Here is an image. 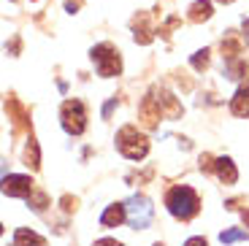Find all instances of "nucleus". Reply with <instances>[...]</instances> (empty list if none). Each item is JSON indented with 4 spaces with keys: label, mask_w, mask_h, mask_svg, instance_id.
<instances>
[{
    "label": "nucleus",
    "mask_w": 249,
    "mask_h": 246,
    "mask_svg": "<svg viewBox=\"0 0 249 246\" xmlns=\"http://www.w3.org/2000/svg\"><path fill=\"white\" fill-rule=\"evenodd\" d=\"M33 192V178L30 176H6L3 178V195L6 197H30Z\"/></svg>",
    "instance_id": "7"
},
{
    "label": "nucleus",
    "mask_w": 249,
    "mask_h": 246,
    "mask_svg": "<svg viewBox=\"0 0 249 246\" xmlns=\"http://www.w3.org/2000/svg\"><path fill=\"white\" fill-rule=\"evenodd\" d=\"M222 52L228 60H236L238 54H241V38L236 35V33H228V35L222 38Z\"/></svg>",
    "instance_id": "16"
},
{
    "label": "nucleus",
    "mask_w": 249,
    "mask_h": 246,
    "mask_svg": "<svg viewBox=\"0 0 249 246\" xmlns=\"http://www.w3.org/2000/svg\"><path fill=\"white\" fill-rule=\"evenodd\" d=\"M155 98H157V103H160L165 119H179L181 117V103L168 92V89H155Z\"/></svg>",
    "instance_id": "8"
},
{
    "label": "nucleus",
    "mask_w": 249,
    "mask_h": 246,
    "mask_svg": "<svg viewBox=\"0 0 249 246\" xmlns=\"http://www.w3.org/2000/svg\"><path fill=\"white\" fill-rule=\"evenodd\" d=\"M155 246H162V244H155Z\"/></svg>",
    "instance_id": "30"
},
{
    "label": "nucleus",
    "mask_w": 249,
    "mask_h": 246,
    "mask_svg": "<svg viewBox=\"0 0 249 246\" xmlns=\"http://www.w3.org/2000/svg\"><path fill=\"white\" fill-rule=\"evenodd\" d=\"M25 165H30L33 171H38L41 168V160H38V143L30 138V143H27V152H25Z\"/></svg>",
    "instance_id": "17"
},
{
    "label": "nucleus",
    "mask_w": 249,
    "mask_h": 246,
    "mask_svg": "<svg viewBox=\"0 0 249 246\" xmlns=\"http://www.w3.org/2000/svg\"><path fill=\"white\" fill-rule=\"evenodd\" d=\"M6 111H8V119L14 122V133H19V130H27V127H30L25 108L19 105L17 98H8V100H6Z\"/></svg>",
    "instance_id": "10"
},
{
    "label": "nucleus",
    "mask_w": 249,
    "mask_h": 246,
    "mask_svg": "<svg viewBox=\"0 0 249 246\" xmlns=\"http://www.w3.org/2000/svg\"><path fill=\"white\" fill-rule=\"evenodd\" d=\"M231 111L236 117H249V84L238 87V92L233 95V100H231Z\"/></svg>",
    "instance_id": "13"
},
{
    "label": "nucleus",
    "mask_w": 249,
    "mask_h": 246,
    "mask_svg": "<svg viewBox=\"0 0 249 246\" xmlns=\"http://www.w3.org/2000/svg\"><path fill=\"white\" fill-rule=\"evenodd\" d=\"M184 246H209V244H206V238H198V235H195V238H190Z\"/></svg>",
    "instance_id": "24"
},
{
    "label": "nucleus",
    "mask_w": 249,
    "mask_h": 246,
    "mask_svg": "<svg viewBox=\"0 0 249 246\" xmlns=\"http://www.w3.org/2000/svg\"><path fill=\"white\" fill-rule=\"evenodd\" d=\"M200 171H214V162H212V157H209V154H203V157H200Z\"/></svg>",
    "instance_id": "21"
},
{
    "label": "nucleus",
    "mask_w": 249,
    "mask_h": 246,
    "mask_svg": "<svg viewBox=\"0 0 249 246\" xmlns=\"http://www.w3.org/2000/svg\"><path fill=\"white\" fill-rule=\"evenodd\" d=\"M124 219H127V206H122V203H111L100 214V225L103 228H119Z\"/></svg>",
    "instance_id": "9"
},
{
    "label": "nucleus",
    "mask_w": 249,
    "mask_h": 246,
    "mask_svg": "<svg viewBox=\"0 0 249 246\" xmlns=\"http://www.w3.org/2000/svg\"><path fill=\"white\" fill-rule=\"evenodd\" d=\"M152 214H155V209H152V203L143 195H133L130 200H127V222H130L136 230L149 228Z\"/></svg>",
    "instance_id": "5"
},
{
    "label": "nucleus",
    "mask_w": 249,
    "mask_h": 246,
    "mask_svg": "<svg viewBox=\"0 0 249 246\" xmlns=\"http://www.w3.org/2000/svg\"><path fill=\"white\" fill-rule=\"evenodd\" d=\"M133 38H136V43H141V46H146V43H152V27H149V17L146 14H138L136 19H133Z\"/></svg>",
    "instance_id": "12"
},
{
    "label": "nucleus",
    "mask_w": 249,
    "mask_h": 246,
    "mask_svg": "<svg viewBox=\"0 0 249 246\" xmlns=\"http://www.w3.org/2000/svg\"><path fill=\"white\" fill-rule=\"evenodd\" d=\"M62 209H65V211H73V209H76V200H71V197H62Z\"/></svg>",
    "instance_id": "25"
},
{
    "label": "nucleus",
    "mask_w": 249,
    "mask_h": 246,
    "mask_svg": "<svg viewBox=\"0 0 249 246\" xmlns=\"http://www.w3.org/2000/svg\"><path fill=\"white\" fill-rule=\"evenodd\" d=\"M81 3H84V0H68V3H65V8H68L71 14H76V8H79Z\"/></svg>",
    "instance_id": "23"
},
{
    "label": "nucleus",
    "mask_w": 249,
    "mask_h": 246,
    "mask_svg": "<svg viewBox=\"0 0 249 246\" xmlns=\"http://www.w3.org/2000/svg\"><path fill=\"white\" fill-rule=\"evenodd\" d=\"M117 149L127 157V160H143L146 152H149V138L138 133V127L133 124H124L117 133Z\"/></svg>",
    "instance_id": "2"
},
{
    "label": "nucleus",
    "mask_w": 249,
    "mask_h": 246,
    "mask_svg": "<svg viewBox=\"0 0 249 246\" xmlns=\"http://www.w3.org/2000/svg\"><path fill=\"white\" fill-rule=\"evenodd\" d=\"M95 246H122V244L114 238H103V241H95Z\"/></svg>",
    "instance_id": "22"
},
{
    "label": "nucleus",
    "mask_w": 249,
    "mask_h": 246,
    "mask_svg": "<svg viewBox=\"0 0 249 246\" xmlns=\"http://www.w3.org/2000/svg\"><path fill=\"white\" fill-rule=\"evenodd\" d=\"M217 3H233V0H217Z\"/></svg>",
    "instance_id": "29"
},
{
    "label": "nucleus",
    "mask_w": 249,
    "mask_h": 246,
    "mask_svg": "<svg viewBox=\"0 0 249 246\" xmlns=\"http://www.w3.org/2000/svg\"><path fill=\"white\" fill-rule=\"evenodd\" d=\"M114 105H117V100H108V103L103 105V117H106V119H108V114L114 111Z\"/></svg>",
    "instance_id": "26"
},
{
    "label": "nucleus",
    "mask_w": 249,
    "mask_h": 246,
    "mask_svg": "<svg viewBox=\"0 0 249 246\" xmlns=\"http://www.w3.org/2000/svg\"><path fill=\"white\" fill-rule=\"evenodd\" d=\"M244 30H247V35H249V19H247V22H244Z\"/></svg>",
    "instance_id": "28"
},
{
    "label": "nucleus",
    "mask_w": 249,
    "mask_h": 246,
    "mask_svg": "<svg viewBox=\"0 0 249 246\" xmlns=\"http://www.w3.org/2000/svg\"><path fill=\"white\" fill-rule=\"evenodd\" d=\"M193 68H195V70H206V68H209V49L195 52V57H193Z\"/></svg>",
    "instance_id": "20"
},
{
    "label": "nucleus",
    "mask_w": 249,
    "mask_h": 246,
    "mask_svg": "<svg viewBox=\"0 0 249 246\" xmlns=\"http://www.w3.org/2000/svg\"><path fill=\"white\" fill-rule=\"evenodd\" d=\"M138 119L143 122V127H157V124H160L162 108H160V103H157V98H155V89L141 100V105H138Z\"/></svg>",
    "instance_id": "6"
},
{
    "label": "nucleus",
    "mask_w": 249,
    "mask_h": 246,
    "mask_svg": "<svg viewBox=\"0 0 249 246\" xmlns=\"http://www.w3.org/2000/svg\"><path fill=\"white\" fill-rule=\"evenodd\" d=\"M241 219H244V225H247V228H249V209H247V211H244V214H241Z\"/></svg>",
    "instance_id": "27"
},
{
    "label": "nucleus",
    "mask_w": 249,
    "mask_h": 246,
    "mask_svg": "<svg viewBox=\"0 0 249 246\" xmlns=\"http://www.w3.org/2000/svg\"><path fill=\"white\" fill-rule=\"evenodd\" d=\"M165 206H168V211L176 216V219L187 222V219H193V216L198 214L200 200H198V195H195L193 187L179 184V187H174V190L165 195Z\"/></svg>",
    "instance_id": "1"
},
{
    "label": "nucleus",
    "mask_w": 249,
    "mask_h": 246,
    "mask_svg": "<svg viewBox=\"0 0 249 246\" xmlns=\"http://www.w3.org/2000/svg\"><path fill=\"white\" fill-rule=\"evenodd\" d=\"M214 173H217V178L222 184H236V178H238V171H236L231 157H219V160L214 162Z\"/></svg>",
    "instance_id": "11"
},
{
    "label": "nucleus",
    "mask_w": 249,
    "mask_h": 246,
    "mask_svg": "<svg viewBox=\"0 0 249 246\" xmlns=\"http://www.w3.org/2000/svg\"><path fill=\"white\" fill-rule=\"evenodd\" d=\"M89 57H92V62H95V70H98L100 76H106V79L119 76V70H122L119 52L114 49L111 43H98V46L89 52Z\"/></svg>",
    "instance_id": "3"
},
{
    "label": "nucleus",
    "mask_w": 249,
    "mask_h": 246,
    "mask_svg": "<svg viewBox=\"0 0 249 246\" xmlns=\"http://www.w3.org/2000/svg\"><path fill=\"white\" fill-rule=\"evenodd\" d=\"M247 238H249V235L244 233V230H238V228L219 233V241H222V244H238V241H247Z\"/></svg>",
    "instance_id": "18"
},
{
    "label": "nucleus",
    "mask_w": 249,
    "mask_h": 246,
    "mask_svg": "<svg viewBox=\"0 0 249 246\" xmlns=\"http://www.w3.org/2000/svg\"><path fill=\"white\" fill-rule=\"evenodd\" d=\"M27 203H30L36 211H44L49 200H46V195H44V192H30V197H27Z\"/></svg>",
    "instance_id": "19"
},
{
    "label": "nucleus",
    "mask_w": 249,
    "mask_h": 246,
    "mask_svg": "<svg viewBox=\"0 0 249 246\" xmlns=\"http://www.w3.org/2000/svg\"><path fill=\"white\" fill-rule=\"evenodd\" d=\"M60 119H62V130L68 136H81L87 127V111L81 100H65L60 108Z\"/></svg>",
    "instance_id": "4"
},
{
    "label": "nucleus",
    "mask_w": 249,
    "mask_h": 246,
    "mask_svg": "<svg viewBox=\"0 0 249 246\" xmlns=\"http://www.w3.org/2000/svg\"><path fill=\"white\" fill-rule=\"evenodd\" d=\"M190 22H195V25H200V22H206V19H212V0H195L193 6H190Z\"/></svg>",
    "instance_id": "15"
},
{
    "label": "nucleus",
    "mask_w": 249,
    "mask_h": 246,
    "mask_svg": "<svg viewBox=\"0 0 249 246\" xmlns=\"http://www.w3.org/2000/svg\"><path fill=\"white\" fill-rule=\"evenodd\" d=\"M14 246H46V238L33 233V230H27V228H19L14 233Z\"/></svg>",
    "instance_id": "14"
}]
</instances>
